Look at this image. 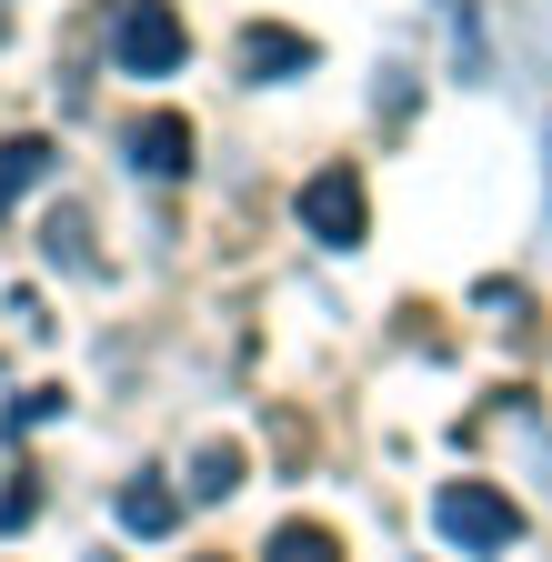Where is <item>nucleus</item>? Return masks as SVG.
Instances as JSON below:
<instances>
[{"mask_svg":"<svg viewBox=\"0 0 552 562\" xmlns=\"http://www.w3.org/2000/svg\"><path fill=\"white\" fill-rule=\"evenodd\" d=\"M432 522H442L452 552H512L522 542V503H512L503 482H472V472L432 492Z\"/></svg>","mask_w":552,"mask_h":562,"instance_id":"1","label":"nucleus"},{"mask_svg":"<svg viewBox=\"0 0 552 562\" xmlns=\"http://www.w3.org/2000/svg\"><path fill=\"white\" fill-rule=\"evenodd\" d=\"M181 50H191L181 0H121V21H111V60L131 70V81H171Z\"/></svg>","mask_w":552,"mask_h":562,"instance_id":"2","label":"nucleus"},{"mask_svg":"<svg viewBox=\"0 0 552 562\" xmlns=\"http://www.w3.org/2000/svg\"><path fill=\"white\" fill-rule=\"evenodd\" d=\"M302 232H312L322 251H362V241H372V191H362L352 161H331V171L302 181Z\"/></svg>","mask_w":552,"mask_h":562,"instance_id":"3","label":"nucleus"},{"mask_svg":"<svg viewBox=\"0 0 552 562\" xmlns=\"http://www.w3.org/2000/svg\"><path fill=\"white\" fill-rule=\"evenodd\" d=\"M121 151H131V161H142L151 181H181V171H191V151H201V140H191V121H181V111H142V121H131V140H121Z\"/></svg>","mask_w":552,"mask_h":562,"instance_id":"4","label":"nucleus"},{"mask_svg":"<svg viewBox=\"0 0 552 562\" xmlns=\"http://www.w3.org/2000/svg\"><path fill=\"white\" fill-rule=\"evenodd\" d=\"M292 70H312V41L282 31V21H251L241 31V81H292Z\"/></svg>","mask_w":552,"mask_h":562,"instance_id":"5","label":"nucleus"},{"mask_svg":"<svg viewBox=\"0 0 552 562\" xmlns=\"http://www.w3.org/2000/svg\"><path fill=\"white\" fill-rule=\"evenodd\" d=\"M171 522H181V492H171L161 472H131V482H121V532H142V542H161Z\"/></svg>","mask_w":552,"mask_h":562,"instance_id":"6","label":"nucleus"},{"mask_svg":"<svg viewBox=\"0 0 552 562\" xmlns=\"http://www.w3.org/2000/svg\"><path fill=\"white\" fill-rule=\"evenodd\" d=\"M261 562H341V532H322V522H282Z\"/></svg>","mask_w":552,"mask_h":562,"instance_id":"7","label":"nucleus"},{"mask_svg":"<svg viewBox=\"0 0 552 562\" xmlns=\"http://www.w3.org/2000/svg\"><path fill=\"white\" fill-rule=\"evenodd\" d=\"M41 171H50V140H41V131H31V140H11V151H0V211H11Z\"/></svg>","mask_w":552,"mask_h":562,"instance_id":"8","label":"nucleus"},{"mask_svg":"<svg viewBox=\"0 0 552 562\" xmlns=\"http://www.w3.org/2000/svg\"><path fill=\"white\" fill-rule=\"evenodd\" d=\"M191 492H201V503H232V492H241V442H212V452H201L191 462Z\"/></svg>","mask_w":552,"mask_h":562,"instance_id":"9","label":"nucleus"},{"mask_svg":"<svg viewBox=\"0 0 552 562\" xmlns=\"http://www.w3.org/2000/svg\"><path fill=\"white\" fill-rule=\"evenodd\" d=\"M50 261L60 271H91V222H81V211H60V222H50Z\"/></svg>","mask_w":552,"mask_h":562,"instance_id":"10","label":"nucleus"},{"mask_svg":"<svg viewBox=\"0 0 552 562\" xmlns=\"http://www.w3.org/2000/svg\"><path fill=\"white\" fill-rule=\"evenodd\" d=\"M41 522V482L21 472V482H0V532H31Z\"/></svg>","mask_w":552,"mask_h":562,"instance_id":"11","label":"nucleus"},{"mask_svg":"<svg viewBox=\"0 0 552 562\" xmlns=\"http://www.w3.org/2000/svg\"><path fill=\"white\" fill-rule=\"evenodd\" d=\"M542 181H552V131H542Z\"/></svg>","mask_w":552,"mask_h":562,"instance_id":"12","label":"nucleus"}]
</instances>
